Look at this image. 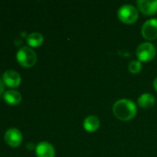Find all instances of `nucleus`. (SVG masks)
<instances>
[{
    "instance_id": "nucleus-8",
    "label": "nucleus",
    "mask_w": 157,
    "mask_h": 157,
    "mask_svg": "<svg viewBox=\"0 0 157 157\" xmlns=\"http://www.w3.org/2000/svg\"><path fill=\"white\" fill-rule=\"evenodd\" d=\"M37 157H55L56 151L54 146L47 142H41L35 147Z\"/></svg>"
},
{
    "instance_id": "nucleus-7",
    "label": "nucleus",
    "mask_w": 157,
    "mask_h": 157,
    "mask_svg": "<svg viewBox=\"0 0 157 157\" xmlns=\"http://www.w3.org/2000/svg\"><path fill=\"white\" fill-rule=\"evenodd\" d=\"M2 80L6 86L9 87H17L21 82V77L18 72L14 70H7L3 74Z\"/></svg>"
},
{
    "instance_id": "nucleus-10",
    "label": "nucleus",
    "mask_w": 157,
    "mask_h": 157,
    "mask_svg": "<svg viewBox=\"0 0 157 157\" xmlns=\"http://www.w3.org/2000/svg\"><path fill=\"white\" fill-rule=\"evenodd\" d=\"M83 127L89 132H93L97 131L100 127V120L98 117L91 115L85 118L83 121Z\"/></svg>"
},
{
    "instance_id": "nucleus-6",
    "label": "nucleus",
    "mask_w": 157,
    "mask_h": 157,
    "mask_svg": "<svg viewBox=\"0 0 157 157\" xmlns=\"http://www.w3.org/2000/svg\"><path fill=\"white\" fill-rule=\"evenodd\" d=\"M5 142L11 147H18L22 142V134L19 130L16 128L8 129L4 135Z\"/></svg>"
},
{
    "instance_id": "nucleus-11",
    "label": "nucleus",
    "mask_w": 157,
    "mask_h": 157,
    "mask_svg": "<svg viewBox=\"0 0 157 157\" xmlns=\"http://www.w3.org/2000/svg\"><path fill=\"white\" fill-rule=\"evenodd\" d=\"M155 104V98L150 93H144L138 98V105L143 109H151Z\"/></svg>"
},
{
    "instance_id": "nucleus-2",
    "label": "nucleus",
    "mask_w": 157,
    "mask_h": 157,
    "mask_svg": "<svg viewBox=\"0 0 157 157\" xmlns=\"http://www.w3.org/2000/svg\"><path fill=\"white\" fill-rule=\"evenodd\" d=\"M17 61L18 63L26 68L32 67L37 61V55L34 52L32 49H31L28 46H23L20 49H19L17 52Z\"/></svg>"
},
{
    "instance_id": "nucleus-12",
    "label": "nucleus",
    "mask_w": 157,
    "mask_h": 157,
    "mask_svg": "<svg viewBox=\"0 0 157 157\" xmlns=\"http://www.w3.org/2000/svg\"><path fill=\"white\" fill-rule=\"evenodd\" d=\"M4 100L9 105H18L21 101V95L17 90H7L4 94Z\"/></svg>"
},
{
    "instance_id": "nucleus-16",
    "label": "nucleus",
    "mask_w": 157,
    "mask_h": 157,
    "mask_svg": "<svg viewBox=\"0 0 157 157\" xmlns=\"http://www.w3.org/2000/svg\"><path fill=\"white\" fill-rule=\"evenodd\" d=\"M27 147H28V149H30V150H31V149H33V147H34V145H33L32 144H27Z\"/></svg>"
},
{
    "instance_id": "nucleus-17",
    "label": "nucleus",
    "mask_w": 157,
    "mask_h": 157,
    "mask_svg": "<svg viewBox=\"0 0 157 157\" xmlns=\"http://www.w3.org/2000/svg\"><path fill=\"white\" fill-rule=\"evenodd\" d=\"M154 87H155V89L157 91V77L155 79V81H154Z\"/></svg>"
},
{
    "instance_id": "nucleus-4",
    "label": "nucleus",
    "mask_w": 157,
    "mask_h": 157,
    "mask_svg": "<svg viewBox=\"0 0 157 157\" xmlns=\"http://www.w3.org/2000/svg\"><path fill=\"white\" fill-rule=\"evenodd\" d=\"M136 55L140 62H150L156 55V49L151 42H143L140 44L136 50Z\"/></svg>"
},
{
    "instance_id": "nucleus-3",
    "label": "nucleus",
    "mask_w": 157,
    "mask_h": 157,
    "mask_svg": "<svg viewBox=\"0 0 157 157\" xmlns=\"http://www.w3.org/2000/svg\"><path fill=\"white\" fill-rule=\"evenodd\" d=\"M118 17L124 24H133L139 17V12L132 5H123L118 10Z\"/></svg>"
},
{
    "instance_id": "nucleus-14",
    "label": "nucleus",
    "mask_w": 157,
    "mask_h": 157,
    "mask_svg": "<svg viewBox=\"0 0 157 157\" xmlns=\"http://www.w3.org/2000/svg\"><path fill=\"white\" fill-rule=\"evenodd\" d=\"M143 69V64L142 62L133 60L129 63V70L131 74H138L142 71Z\"/></svg>"
},
{
    "instance_id": "nucleus-13",
    "label": "nucleus",
    "mask_w": 157,
    "mask_h": 157,
    "mask_svg": "<svg viewBox=\"0 0 157 157\" xmlns=\"http://www.w3.org/2000/svg\"><path fill=\"white\" fill-rule=\"evenodd\" d=\"M43 37L41 33L38 32H32L27 36V43L31 47H39L43 44Z\"/></svg>"
},
{
    "instance_id": "nucleus-9",
    "label": "nucleus",
    "mask_w": 157,
    "mask_h": 157,
    "mask_svg": "<svg viewBox=\"0 0 157 157\" xmlns=\"http://www.w3.org/2000/svg\"><path fill=\"white\" fill-rule=\"evenodd\" d=\"M137 6L140 11L146 16H152L157 13V0L155 1L138 0Z\"/></svg>"
},
{
    "instance_id": "nucleus-1",
    "label": "nucleus",
    "mask_w": 157,
    "mask_h": 157,
    "mask_svg": "<svg viewBox=\"0 0 157 157\" xmlns=\"http://www.w3.org/2000/svg\"><path fill=\"white\" fill-rule=\"evenodd\" d=\"M113 113L117 119L123 121H128L136 116L137 107L132 100L122 98L114 103Z\"/></svg>"
},
{
    "instance_id": "nucleus-15",
    "label": "nucleus",
    "mask_w": 157,
    "mask_h": 157,
    "mask_svg": "<svg viewBox=\"0 0 157 157\" xmlns=\"http://www.w3.org/2000/svg\"><path fill=\"white\" fill-rule=\"evenodd\" d=\"M3 93H4V83L3 80L0 78V96H2Z\"/></svg>"
},
{
    "instance_id": "nucleus-5",
    "label": "nucleus",
    "mask_w": 157,
    "mask_h": 157,
    "mask_svg": "<svg viewBox=\"0 0 157 157\" xmlns=\"http://www.w3.org/2000/svg\"><path fill=\"white\" fill-rule=\"evenodd\" d=\"M142 35L147 40H154L157 38V18L146 20L142 27Z\"/></svg>"
}]
</instances>
